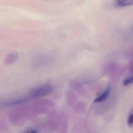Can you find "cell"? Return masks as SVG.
<instances>
[{
    "label": "cell",
    "mask_w": 133,
    "mask_h": 133,
    "mask_svg": "<svg viewBox=\"0 0 133 133\" xmlns=\"http://www.w3.org/2000/svg\"><path fill=\"white\" fill-rule=\"evenodd\" d=\"M53 89L50 85H43L32 90L27 96L29 100L40 98L51 93Z\"/></svg>",
    "instance_id": "obj_1"
},
{
    "label": "cell",
    "mask_w": 133,
    "mask_h": 133,
    "mask_svg": "<svg viewBox=\"0 0 133 133\" xmlns=\"http://www.w3.org/2000/svg\"><path fill=\"white\" fill-rule=\"evenodd\" d=\"M30 101L27 96L23 97L22 98L15 99L12 101L6 102L1 103H0V106L3 107H7L17 105H21L23 103H26L28 101Z\"/></svg>",
    "instance_id": "obj_2"
},
{
    "label": "cell",
    "mask_w": 133,
    "mask_h": 133,
    "mask_svg": "<svg viewBox=\"0 0 133 133\" xmlns=\"http://www.w3.org/2000/svg\"><path fill=\"white\" fill-rule=\"evenodd\" d=\"M19 57L20 54L18 52H12L6 56L4 63L6 65H10L17 61Z\"/></svg>",
    "instance_id": "obj_3"
},
{
    "label": "cell",
    "mask_w": 133,
    "mask_h": 133,
    "mask_svg": "<svg viewBox=\"0 0 133 133\" xmlns=\"http://www.w3.org/2000/svg\"><path fill=\"white\" fill-rule=\"evenodd\" d=\"M133 0H116L115 6L118 7H124L133 5Z\"/></svg>",
    "instance_id": "obj_4"
},
{
    "label": "cell",
    "mask_w": 133,
    "mask_h": 133,
    "mask_svg": "<svg viewBox=\"0 0 133 133\" xmlns=\"http://www.w3.org/2000/svg\"><path fill=\"white\" fill-rule=\"evenodd\" d=\"M110 88H107L104 91L103 93L101 95L99 96L95 99L94 102L96 103H99L105 101L109 96V95L110 93Z\"/></svg>",
    "instance_id": "obj_5"
},
{
    "label": "cell",
    "mask_w": 133,
    "mask_h": 133,
    "mask_svg": "<svg viewBox=\"0 0 133 133\" xmlns=\"http://www.w3.org/2000/svg\"><path fill=\"white\" fill-rule=\"evenodd\" d=\"M133 81V77L131 76V77H129L124 80L123 82V84L124 86H127V85L132 83Z\"/></svg>",
    "instance_id": "obj_6"
},
{
    "label": "cell",
    "mask_w": 133,
    "mask_h": 133,
    "mask_svg": "<svg viewBox=\"0 0 133 133\" xmlns=\"http://www.w3.org/2000/svg\"><path fill=\"white\" fill-rule=\"evenodd\" d=\"M8 129V126L7 124L3 121H0V130H7Z\"/></svg>",
    "instance_id": "obj_7"
},
{
    "label": "cell",
    "mask_w": 133,
    "mask_h": 133,
    "mask_svg": "<svg viewBox=\"0 0 133 133\" xmlns=\"http://www.w3.org/2000/svg\"><path fill=\"white\" fill-rule=\"evenodd\" d=\"M133 114H131L129 116L128 119V124L130 127H132L133 125Z\"/></svg>",
    "instance_id": "obj_8"
},
{
    "label": "cell",
    "mask_w": 133,
    "mask_h": 133,
    "mask_svg": "<svg viewBox=\"0 0 133 133\" xmlns=\"http://www.w3.org/2000/svg\"><path fill=\"white\" fill-rule=\"evenodd\" d=\"M25 132H28V133H37L38 132V131H36V130H35V129H28V130H26V131H25Z\"/></svg>",
    "instance_id": "obj_9"
}]
</instances>
